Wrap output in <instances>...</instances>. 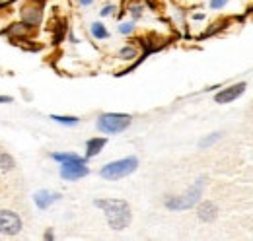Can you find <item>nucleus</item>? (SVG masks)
Segmentation results:
<instances>
[{
    "label": "nucleus",
    "mask_w": 253,
    "mask_h": 241,
    "mask_svg": "<svg viewBox=\"0 0 253 241\" xmlns=\"http://www.w3.org/2000/svg\"><path fill=\"white\" fill-rule=\"evenodd\" d=\"M55 238H57V236H55V230H53V228H47V230H45V234H43V240L53 241Z\"/></svg>",
    "instance_id": "nucleus-22"
},
{
    "label": "nucleus",
    "mask_w": 253,
    "mask_h": 241,
    "mask_svg": "<svg viewBox=\"0 0 253 241\" xmlns=\"http://www.w3.org/2000/svg\"><path fill=\"white\" fill-rule=\"evenodd\" d=\"M16 169V160L10 152H0V171L2 173H10Z\"/></svg>",
    "instance_id": "nucleus-16"
},
{
    "label": "nucleus",
    "mask_w": 253,
    "mask_h": 241,
    "mask_svg": "<svg viewBox=\"0 0 253 241\" xmlns=\"http://www.w3.org/2000/svg\"><path fill=\"white\" fill-rule=\"evenodd\" d=\"M117 57L125 62H134V60L140 57V51L136 45H123L119 51H117Z\"/></svg>",
    "instance_id": "nucleus-12"
},
{
    "label": "nucleus",
    "mask_w": 253,
    "mask_h": 241,
    "mask_svg": "<svg viewBox=\"0 0 253 241\" xmlns=\"http://www.w3.org/2000/svg\"><path fill=\"white\" fill-rule=\"evenodd\" d=\"M90 33H92V37L95 41H105V39L111 37V33H109L107 26L103 22H92L90 24Z\"/></svg>",
    "instance_id": "nucleus-13"
},
{
    "label": "nucleus",
    "mask_w": 253,
    "mask_h": 241,
    "mask_svg": "<svg viewBox=\"0 0 253 241\" xmlns=\"http://www.w3.org/2000/svg\"><path fill=\"white\" fill-rule=\"evenodd\" d=\"M68 39H70V43H78V37L72 31H68Z\"/></svg>",
    "instance_id": "nucleus-25"
},
{
    "label": "nucleus",
    "mask_w": 253,
    "mask_h": 241,
    "mask_svg": "<svg viewBox=\"0 0 253 241\" xmlns=\"http://www.w3.org/2000/svg\"><path fill=\"white\" fill-rule=\"evenodd\" d=\"M138 165H140V161H138L136 156H126V158L113 160V161L101 165L97 175L105 181H119L128 177V175H132L138 169Z\"/></svg>",
    "instance_id": "nucleus-3"
},
{
    "label": "nucleus",
    "mask_w": 253,
    "mask_h": 241,
    "mask_svg": "<svg viewBox=\"0 0 253 241\" xmlns=\"http://www.w3.org/2000/svg\"><path fill=\"white\" fill-rule=\"evenodd\" d=\"M94 206L103 212L105 222L113 232H123L132 222L130 204L123 199H94Z\"/></svg>",
    "instance_id": "nucleus-1"
},
{
    "label": "nucleus",
    "mask_w": 253,
    "mask_h": 241,
    "mask_svg": "<svg viewBox=\"0 0 253 241\" xmlns=\"http://www.w3.org/2000/svg\"><path fill=\"white\" fill-rule=\"evenodd\" d=\"M76 2H78V0H76Z\"/></svg>",
    "instance_id": "nucleus-28"
},
{
    "label": "nucleus",
    "mask_w": 253,
    "mask_h": 241,
    "mask_svg": "<svg viewBox=\"0 0 253 241\" xmlns=\"http://www.w3.org/2000/svg\"><path fill=\"white\" fill-rule=\"evenodd\" d=\"M222 138V132H211V134H207V136H203L201 140H199V148L201 150H209L212 144H216L218 140Z\"/></svg>",
    "instance_id": "nucleus-18"
},
{
    "label": "nucleus",
    "mask_w": 253,
    "mask_h": 241,
    "mask_svg": "<svg viewBox=\"0 0 253 241\" xmlns=\"http://www.w3.org/2000/svg\"><path fill=\"white\" fill-rule=\"evenodd\" d=\"M205 185H207V177L203 175V177L195 179V183L191 185L183 195H169V197H166V199H164V206L171 212H181V210H191V208H195V206L201 202Z\"/></svg>",
    "instance_id": "nucleus-2"
},
{
    "label": "nucleus",
    "mask_w": 253,
    "mask_h": 241,
    "mask_svg": "<svg viewBox=\"0 0 253 241\" xmlns=\"http://www.w3.org/2000/svg\"><path fill=\"white\" fill-rule=\"evenodd\" d=\"M193 20L201 22V20H205V14H193Z\"/></svg>",
    "instance_id": "nucleus-26"
},
{
    "label": "nucleus",
    "mask_w": 253,
    "mask_h": 241,
    "mask_svg": "<svg viewBox=\"0 0 253 241\" xmlns=\"http://www.w3.org/2000/svg\"><path fill=\"white\" fill-rule=\"evenodd\" d=\"M130 124H132V115H128V113H113V111H109V113H101L95 119V128L101 134L125 132Z\"/></svg>",
    "instance_id": "nucleus-4"
},
{
    "label": "nucleus",
    "mask_w": 253,
    "mask_h": 241,
    "mask_svg": "<svg viewBox=\"0 0 253 241\" xmlns=\"http://www.w3.org/2000/svg\"><path fill=\"white\" fill-rule=\"evenodd\" d=\"M117 31L121 33V35H132L134 31H136V22L134 20H128V22H121L119 26H117Z\"/></svg>",
    "instance_id": "nucleus-19"
},
{
    "label": "nucleus",
    "mask_w": 253,
    "mask_h": 241,
    "mask_svg": "<svg viewBox=\"0 0 253 241\" xmlns=\"http://www.w3.org/2000/svg\"><path fill=\"white\" fill-rule=\"evenodd\" d=\"M49 119L53 120V122H57V124H63V126H76V124H80V117H76V115H57V113H53V115H49Z\"/></svg>",
    "instance_id": "nucleus-17"
},
{
    "label": "nucleus",
    "mask_w": 253,
    "mask_h": 241,
    "mask_svg": "<svg viewBox=\"0 0 253 241\" xmlns=\"http://www.w3.org/2000/svg\"><path fill=\"white\" fill-rule=\"evenodd\" d=\"M197 218L205 224H211L218 218V206L212 201H203L197 204Z\"/></svg>",
    "instance_id": "nucleus-10"
},
{
    "label": "nucleus",
    "mask_w": 253,
    "mask_h": 241,
    "mask_svg": "<svg viewBox=\"0 0 253 241\" xmlns=\"http://www.w3.org/2000/svg\"><path fill=\"white\" fill-rule=\"evenodd\" d=\"M0 2H10V0H0Z\"/></svg>",
    "instance_id": "nucleus-27"
},
{
    "label": "nucleus",
    "mask_w": 253,
    "mask_h": 241,
    "mask_svg": "<svg viewBox=\"0 0 253 241\" xmlns=\"http://www.w3.org/2000/svg\"><path fill=\"white\" fill-rule=\"evenodd\" d=\"M144 10H146V4L144 2H138V0H132L128 6H126V12L130 16V20L138 22L142 16H144Z\"/></svg>",
    "instance_id": "nucleus-15"
},
{
    "label": "nucleus",
    "mask_w": 253,
    "mask_h": 241,
    "mask_svg": "<svg viewBox=\"0 0 253 241\" xmlns=\"http://www.w3.org/2000/svg\"><path fill=\"white\" fill-rule=\"evenodd\" d=\"M248 90V82H238V84H232V86H228V88H222L214 93V97H212V101L214 103H218V105H226V103H232V101H236V99H240L244 93Z\"/></svg>",
    "instance_id": "nucleus-8"
},
{
    "label": "nucleus",
    "mask_w": 253,
    "mask_h": 241,
    "mask_svg": "<svg viewBox=\"0 0 253 241\" xmlns=\"http://www.w3.org/2000/svg\"><path fill=\"white\" fill-rule=\"evenodd\" d=\"M94 2H95V0H78V4H80L82 8H90Z\"/></svg>",
    "instance_id": "nucleus-23"
},
{
    "label": "nucleus",
    "mask_w": 253,
    "mask_h": 241,
    "mask_svg": "<svg viewBox=\"0 0 253 241\" xmlns=\"http://www.w3.org/2000/svg\"><path fill=\"white\" fill-rule=\"evenodd\" d=\"M228 4V0H209V8L211 10H222Z\"/></svg>",
    "instance_id": "nucleus-21"
},
{
    "label": "nucleus",
    "mask_w": 253,
    "mask_h": 241,
    "mask_svg": "<svg viewBox=\"0 0 253 241\" xmlns=\"http://www.w3.org/2000/svg\"><path fill=\"white\" fill-rule=\"evenodd\" d=\"M115 14H117V6L111 4V2L103 4L101 10H99V18H109V16H115Z\"/></svg>",
    "instance_id": "nucleus-20"
},
{
    "label": "nucleus",
    "mask_w": 253,
    "mask_h": 241,
    "mask_svg": "<svg viewBox=\"0 0 253 241\" xmlns=\"http://www.w3.org/2000/svg\"><path fill=\"white\" fill-rule=\"evenodd\" d=\"M53 161L57 163H64V161H76V160H84L86 156H78L76 152H51L49 154Z\"/></svg>",
    "instance_id": "nucleus-14"
},
{
    "label": "nucleus",
    "mask_w": 253,
    "mask_h": 241,
    "mask_svg": "<svg viewBox=\"0 0 253 241\" xmlns=\"http://www.w3.org/2000/svg\"><path fill=\"white\" fill-rule=\"evenodd\" d=\"M63 199L61 193H53L49 189H39L37 193H33V204L39 208V210H47L49 206H53L55 202H59Z\"/></svg>",
    "instance_id": "nucleus-9"
},
{
    "label": "nucleus",
    "mask_w": 253,
    "mask_h": 241,
    "mask_svg": "<svg viewBox=\"0 0 253 241\" xmlns=\"http://www.w3.org/2000/svg\"><path fill=\"white\" fill-rule=\"evenodd\" d=\"M24 230V220L18 212L10 208H0V236L16 238Z\"/></svg>",
    "instance_id": "nucleus-6"
},
{
    "label": "nucleus",
    "mask_w": 253,
    "mask_h": 241,
    "mask_svg": "<svg viewBox=\"0 0 253 241\" xmlns=\"http://www.w3.org/2000/svg\"><path fill=\"white\" fill-rule=\"evenodd\" d=\"M59 175L63 181L68 183H74V181H80L84 177L90 175V165H88V158L84 160H76V161H64L59 163Z\"/></svg>",
    "instance_id": "nucleus-5"
},
{
    "label": "nucleus",
    "mask_w": 253,
    "mask_h": 241,
    "mask_svg": "<svg viewBox=\"0 0 253 241\" xmlns=\"http://www.w3.org/2000/svg\"><path fill=\"white\" fill-rule=\"evenodd\" d=\"M86 150H84V156L88 158V160H92V158H97L103 148L107 146V138L105 136H94V138H88L86 140Z\"/></svg>",
    "instance_id": "nucleus-11"
},
{
    "label": "nucleus",
    "mask_w": 253,
    "mask_h": 241,
    "mask_svg": "<svg viewBox=\"0 0 253 241\" xmlns=\"http://www.w3.org/2000/svg\"><path fill=\"white\" fill-rule=\"evenodd\" d=\"M20 22H24L30 30L39 28V24L43 22V4L32 0L24 6H20Z\"/></svg>",
    "instance_id": "nucleus-7"
},
{
    "label": "nucleus",
    "mask_w": 253,
    "mask_h": 241,
    "mask_svg": "<svg viewBox=\"0 0 253 241\" xmlns=\"http://www.w3.org/2000/svg\"><path fill=\"white\" fill-rule=\"evenodd\" d=\"M14 97L12 95H0V103H12Z\"/></svg>",
    "instance_id": "nucleus-24"
}]
</instances>
